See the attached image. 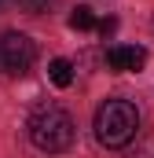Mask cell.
I'll return each mask as SVG.
<instances>
[{"instance_id":"6da1fadb","label":"cell","mask_w":154,"mask_h":158,"mask_svg":"<svg viewBox=\"0 0 154 158\" xmlns=\"http://www.w3.org/2000/svg\"><path fill=\"white\" fill-rule=\"evenodd\" d=\"M140 132V110L128 99H107L95 110V140L103 147H125Z\"/></svg>"},{"instance_id":"7a4b0ae2","label":"cell","mask_w":154,"mask_h":158,"mask_svg":"<svg viewBox=\"0 0 154 158\" xmlns=\"http://www.w3.org/2000/svg\"><path fill=\"white\" fill-rule=\"evenodd\" d=\"M30 140H33V147L48 151V155L70 151V143H74V118L63 107H40L30 118Z\"/></svg>"},{"instance_id":"3957f363","label":"cell","mask_w":154,"mask_h":158,"mask_svg":"<svg viewBox=\"0 0 154 158\" xmlns=\"http://www.w3.org/2000/svg\"><path fill=\"white\" fill-rule=\"evenodd\" d=\"M33 59H37V44L26 33H15L11 30V33L0 37V74L18 77V74H26L33 66Z\"/></svg>"},{"instance_id":"277c9868","label":"cell","mask_w":154,"mask_h":158,"mask_svg":"<svg viewBox=\"0 0 154 158\" xmlns=\"http://www.w3.org/2000/svg\"><path fill=\"white\" fill-rule=\"evenodd\" d=\"M143 63H147V52L140 44H110L107 48V66L110 70L136 74V70H143Z\"/></svg>"},{"instance_id":"5b68a950","label":"cell","mask_w":154,"mask_h":158,"mask_svg":"<svg viewBox=\"0 0 154 158\" xmlns=\"http://www.w3.org/2000/svg\"><path fill=\"white\" fill-rule=\"evenodd\" d=\"M48 77H51L55 88H70V85H74V63H70V59H51Z\"/></svg>"},{"instance_id":"8992f818","label":"cell","mask_w":154,"mask_h":158,"mask_svg":"<svg viewBox=\"0 0 154 158\" xmlns=\"http://www.w3.org/2000/svg\"><path fill=\"white\" fill-rule=\"evenodd\" d=\"M95 26H99V22H95L92 7H77L74 15H70V30H81V33H84V30H95Z\"/></svg>"},{"instance_id":"52a82bcc","label":"cell","mask_w":154,"mask_h":158,"mask_svg":"<svg viewBox=\"0 0 154 158\" xmlns=\"http://www.w3.org/2000/svg\"><path fill=\"white\" fill-rule=\"evenodd\" d=\"M48 4H51V0H18V7H22V11H30V15L48 11Z\"/></svg>"},{"instance_id":"ba28073f","label":"cell","mask_w":154,"mask_h":158,"mask_svg":"<svg viewBox=\"0 0 154 158\" xmlns=\"http://www.w3.org/2000/svg\"><path fill=\"white\" fill-rule=\"evenodd\" d=\"M95 30H99L103 37H114V30H117V19H103V22H99Z\"/></svg>"},{"instance_id":"9c48e42d","label":"cell","mask_w":154,"mask_h":158,"mask_svg":"<svg viewBox=\"0 0 154 158\" xmlns=\"http://www.w3.org/2000/svg\"><path fill=\"white\" fill-rule=\"evenodd\" d=\"M151 30H154V19H151Z\"/></svg>"},{"instance_id":"30bf717a","label":"cell","mask_w":154,"mask_h":158,"mask_svg":"<svg viewBox=\"0 0 154 158\" xmlns=\"http://www.w3.org/2000/svg\"><path fill=\"white\" fill-rule=\"evenodd\" d=\"M0 7H4V0H0Z\"/></svg>"}]
</instances>
